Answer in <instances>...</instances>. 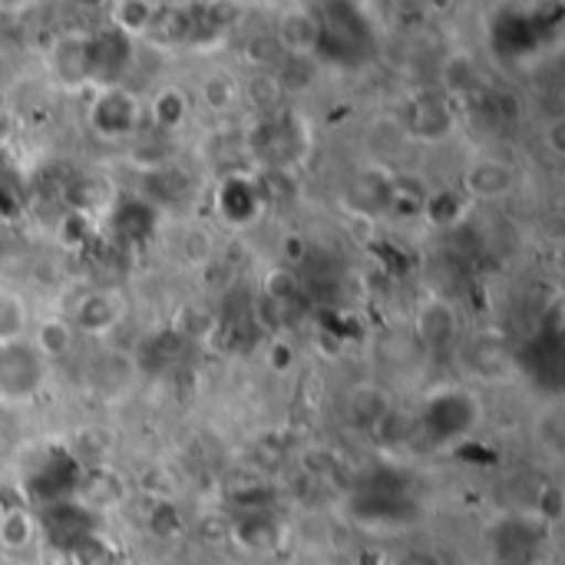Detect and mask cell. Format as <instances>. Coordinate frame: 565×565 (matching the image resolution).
<instances>
[{"mask_svg":"<svg viewBox=\"0 0 565 565\" xmlns=\"http://www.w3.org/2000/svg\"><path fill=\"white\" fill-rule=\"evenodd\" d=\"M73 341H76V334H73V324L70 321H63V318H43L36 324L33 351L43 361H56V358H63V354L73 351Z\"/></svg>","mask_w":565,"mask_h":565,"instance_id":"cell-11","label":"cell"},{"mask_svg":"<svg viewBox=\"0 0 565 565\" xmlns=\"http://www.w3.org/2000/svg\"><path fill=\"white\" fill-rule=\"evenodd\" d=\"M238 96H245L252 109L271 113V109L281 103L285 89H281V83H278V73H275V70H248L245 83L238 86Z\"/></svg>","mask_w":565,"mask_h":565,"instance_id":"cell-9","label":"cell"},{"mask_svg":"<svg viewBox=\"0 0 565 565\" xmlns=\"http://www.w3.org/2000/svg\"><path fill=\"white\" fill-rule=\"evenodd\" d=\"M149 116H152V122L159 129H179L185 122V116H189V96L179 86H162L152 96Z\"/></svg>","mask_w":565,"mask_h":565,"instance_id":"cell-13","label":"cell"},{"mask_svg":"<svg viewBox=\"0 0 565 565\" xmlns=\"http://www.w3.org/2000/svg\"><path fill=\"white\" fill-rule=\"evenodd\" d=\"M516 185V169L503 159H477L467 169V192L473 199H503Z\"/></svg>","mask_w":565,"mask_h":565,"instance_id":"cell-4","label":"cell"},{"mask_svg":"<svg viewBox=\"0 0 565 565\" xmlns=\"http://www.w3.org/2000/svg\"><path fill=\"white\" fill-rule=\"evenodd\" d=\"M407 126V132L411 136H420V139H444L447 132H450V113H447V106L437 99H420V103H414V109H411V119L404 122Z\"/></svg>","mask_w":565,"mask_h":565,"instance_id":"cell-10","label":"cell"},{"mask_svg":"<svg viewBox=\"0 0 565 565\" xmlns=\"http://www.w3.org/2000/svg\"><path fill=\"white\" fill-rule=\"evenodd\" d=\"M473 79H477V73H473V63H470L467 56H454V60L447 63V70H444V83H447V89H454V93H467Z\"/></svg>","mask_w":565,"mask_h":565,"instance_id":"cell-21","label":"cell"},{"mask_svg":"<svg viewBox=\"0 0 565 565\" xmlns=\"http://www.w3.org/2000/svg\"><path fill=\"white\" fill-rule=\"evenodd\" d=\"M245 60L252 70H275L285 60V53L275 36H255L245 43Z\"/></svg>","mask_w":565,"mask_h":565,"instance_id":"cell-20","label":"cell"},{"mask_svg":"<svg viewBox=\"0 0 565 565\" xmlns=\"http://www.w3.org/2000/svg\"><path fill=\"white\" fill-rule=\"evenodd\" d=\"M53 70L63 86H83L89 83V36L66 33L53 46Z\"/></svg>","mask_w":565,"mask_h":565,"instance_id":"cell-5","label":"cell"},{"mask_svg":"<svg viewBox=\"0 0 565 565\" xmlns=\"http://www.w3.org/2000/svg\"><path fill=\"white\" fill-rule=\"evenodd\" d=\"M33 536H36V523L26 510H10L0 516V543L7 550H23L33 543Z\"/></svg>","mask_w":565,"mask_h":565,"instance_id":"cell-16","label":"cell"},{"mask_svg":"<svg viewBox=\"0 0 565 565\" xmlns=\"http://www.w3.org/2000/svg\"><path fill=\"white\" fill-rule=\"evenodd\" d=\"M116 321H119V301L106 291H93L76 308V328L86 334H106L116 328Z\"/></svg>","mask_w":565,"mask_h":565,"instance_id":"cell-7","label":"cell"},{"mask_svg":"<svg viewBox=\"0 0 565 565\" xmlns=\"http://www.w3.org/2000/svg\"><path fill=\"white\" fill-rule=\"evenodd\" d=\"M394 565H440V563H437V556H430V553H417V550H411V553L397 556V563Z\"/></svg>","mask_w":565,"mask_h":565,"instance_id":"cell-24","label":"cell"},{"mask_svg":"<svg viewBox=\"0 0 565 565\" xmlns=\"http://www.w3.org/2000/svg\"><path fill=\"white\" fill-rule=\"evenodd\" d=\"M159 7L156 3H139V0H122L113 7V23L119 26V36H139L152 20Z\"/></svg>","mask_w":565,"mask_h":565,"instance_id":"cell-15","label":"cell"},{"mask_svg":"<svg viewBox=\"0 0 565 565\" xmlns=\"http://www.w3.org/2000/svg\"><path fill=\"white\" fill-rule=\"evenodd\" d=\"M546 146H550L556 156H563L565 152V119H553V122L546 126Z\"/></svg>","mask_w":565,"mask_h":565,"instance_id":"cell-23","label":"cell"},{"mask_svg":"<svg viewBox=\"0 0 565 565\" xmlns=\"http://www.w3.org/2000/svg\"><path fill=\"white\" fill-rule=\"evenodd\" d=\"M43 377V358L26 341L0 344V401H26Z\"/></svg>","mask_w":565,"mask_h":565,"instance_id":"cell-1","label":"cell"},{"mask_svg":"<svg viewBox=\"0 0 565 565\" xmlns=\"http://www.w3.org/2000/svg\"><path fill=\"white\" fill-rule=\"evenodd\" d=\"M79 500L93 510H109L122 500V480L109 467H89L79 483Z\"/></svg>","mask_w":565,"mask_h":565,"instance_id":"cell-8","label":"cell"},{"mask_svg":"<svg viewBox=\"0 0 565 565\" xmlns=\"http://www.w3.org/2000/svg\"><path fill=\"white\" fill-rule=\"evenodd\" d=\"M89 122L99 136L106 139H122L129 132L139 129L142 122V103L126 93V89H106L103 96H96L93 103V113H89Z\"/></svg>","mask_w":565,"mask_h":565,"instance_id":"cell-2","label":"cell"},{"mask_svg":"<svg viewBox=\"0 0 565 565\" xmlns=\"http://www.w3.org/2000/svg\"><path fill=\"white\" fill-rule=\"evenodd\" d=\"M457 328H460V318H457V308L447 305V301H427L417 315V331L427 344L434 348H444L457 338Z\"/></svg>","mask_w":565,"mask_h":565,"instance_id":"cell-6","label":"cell"},{"mask_svg":"<svg viewBox=\"0 0 565 565\" xmlns=\"http://www.w3.org/2000/svg\"><path fill=\"white\" fill-rule=\"evenodd\" d=\"M199 96H202V103L212 109V113H228L235 103H238V83L228 76V73H209V76H202V83H199Z\"/></svg>","mask_w":565,"mask_h":565,"instance_id":"cell-14","label":"cell"},{"mask_svg":"<svg viewBox=\"0 0 565 565\" xmlns=\"http://www.w3.org/2000/svg\"><path fill=\"white\" fill-rule=\"evenodd\" d=\"M281 46L285 56H311L321 50V40H324V20L315 17L308 7H295V10H285L275 23V33H271Z\"/></svg>","mask_w":565,"mask_h":565,"instance_id":"cell-3","label":"cell"},{"mask_svg":"<svg viewBox=\"0 0 565 565\" xmlns=\"http://www.w3.org/2000/svg\"><path fill=\"white\" fill-rule=\"evenodd\" d=\"M215 252H218L215 235H212V232H205L202 225H195V228H189V232L182 235V255H185V262H192V265H205V262H212V258H215Z\"/></svg>","mask_w":565,"mask_h":565,"instance_id":"cell-19","label":"cell"},{"mask_svg":"<svg viewBox=\"0 0 565 565\" xmlns=\"http://www.w3.org/2000/svg\"><path fill=\"white\" fill-rule=\"evenodd\" d=\"M142 490H146V497H152V500H169V497L175 493V483H172V477H169L162 467H152V470L142 477Z\"/></svg>","mask_w":565,"mask_h":565,"instance_id":"cell-22","label":"cell"},{"mask_svg":"<svg viewBox=\"0 0 565 565\" xmlns=\"http://www.w3.org/2000/svg\"><path fill=\"white\" fill-rule=\"evenodd\" d=\"M407 139H411L407 126H404L401 119H394V116H381V119H374L371 129H367V146H371V152H374L377 159H394V156H401L404 146H407Z\"/></svg>","mask_w":565,"mask_h":565,"instance_id":"cell-12","label":"cell"},{"mask_svg":"<svg viewBox=\"0 0 565 565\" xmlns=\"http://www.w3.org/2000/svg\"><path fill=\"white\" fill-rule=\"evenodd\" d=\"M23 328H26V308L17 295L0 291V344H13L23 341Z\"/></svg>","mask_w":565,"mask_h":565,"instance_id":"cell-17","label":"cell"},{"mask_svg":"<svg viewBox=\"0 0 565 565\" xmlns=\"http://www.w3.org/2000/svg\"><path fill=\"white\" fill-rule=\"evenodd\" d=\"M262 288H265V298H268V305H278V308H285L288 301H295V298H298V291H301V281H298V275H295L291 268H271V271L265 275Z\"/></svg>","mask_w":565,"mask_h":565,"instance_id":"cell-18","label":"cell"}]
</instances>
